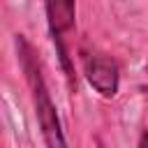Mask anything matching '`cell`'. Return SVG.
I'll return each mask as SVG.
<instances>
[{
    "instance_id": "obj_1",
    "label": "cell",
    "mask_w": 148,
    "mask_h": 148,
    "mask_svg": "<svg viewBox=\"0 0 148 148\" xmlns=\"http://www.w3.org/2000/svg\"><path fill=\"white\" fill-rule=\"evenodd\" d=\"M16 49H18V60H21V67L25 72L30 92H32L35 116H37V123H39V130H42L46 148H67V141H65V134H62V127H60V118H58L56 104L51 102L49 88L44 83L35 49L23 37H16Z\"/></svg>"
},
{
    "instance_id": "obj_2",
    "label": "cell",
    "mask_w": 148,
    "mask_h": 148,
    "mask_svg": "<svg viewBox=\"0 0 148 148\" xmlns=\"http://www.w3.org/2000/svg\"><path fill=\"white\" fill-rule=\"evenodd\" d=\"M44 7H46V18H49L51 35H53V39H56V44H58L60 60H62L65 69L72 72L69 65H67L65 39H67V35L74 30V14H76L74 0H44Z\"/></svg>"
},
{
    "instance_id": "obj_3",
    "label": "cell",
    "mask_w": 148,
    "mask_h": 148,
    "mask_svg": "<svg viewBox=\"0 0 148 148\" xmlns=\"http://www.w3.org/2000/svg\"><path fill=\"white\" fill-rule=\"evenodd\" d=\"M86 79L102 97H113L118 92V81H120L118 62L109 56H88L86 58Z\"/></svg>"
},
{
    "instance_id": "obj_4",
    "label": "cell",
    "mask_w": 148,
    "mask_h": 148,
    "mask_svg": "<svg viewBox=\"0 0 148 148\" xmlns=\"http://www.w3.org/2000/svg\"><path fill=\"white\" fill-rule=\"evenodd\" d=\"M139 148H148V130L141 134V139H139Z\"/></svg>"
}]
</instances>
